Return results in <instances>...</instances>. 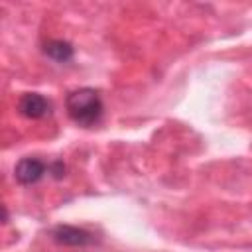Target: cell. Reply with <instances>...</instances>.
Instances as JSON below:
<instances>
[{"label": "cell", "mask_w": 252, "mask_h": 252, "mask_svg": "<svg viewBox=\"0 0 252 252\" xmlns=\"http://www.w3.org/2000/svg\"><path fill=\"white\" fill-rule=\"evenodd\" d=\"M65 108H67L69 118L75 124L85 126V128H91V126H94L100 120L102 110H104V104H102L100 94L94 89L83 87V89L71 91L67 94Z\"/></svg>", "instance_id": "cell-1"}, {"label": "cell", "mask_w": 252, "mask_h": 252, "mask_svg": "<svg viewBox=\"0 0 252 252\" xmlns=\"http://www.w3.org/2000/svg\"><path fill=\"white\" fill-rule=\"evenodd\" d=\"M51 238L61 246H73V248H81V246H89V244L96 242V238L91 230L81 228V226H73V224L53 226L51 228Z\"/></svg>", "instance_id": "cell-2"}, {"label": "cell", "mask_w": 252, "mask_h": 252, "mask_svg": "<svg viewBox=\"0 0 252 252\" xmlns=\"http://www.w3.org/2000/svg\"><path fill=\"white\" fill-rule=\"evenodd\" d=\"M18 110L24 118H30V120H39L43 118L45 114H49L51 110V104L49 100L39 94V93H26L20 96L18 100Z\"/></svg>", "instance_id": "cell-3"}, {"label": "cell", "mask_w": 252, "mask_h": 252, "mask_svg": "<svg viewBox=\"0 0 252 252\" xmlns=\"http://www.w3.org/2000/svg\"><path fill=\"white\" fill-rule=\"evenodd\" d=\"M45 163L37 158H22L14 167V177L20 185H33L45 175Z\"/></svg>", "instance_id": "cell-4"}, {"label": "cell", "mask_w": 252, "mask_h": 252, "mask_svg": "<svg viewBox=\"0 0 252 252\" xmlns=\"http://www.w3.org/2000/svg\"><path fill=\"white\" fill-rule=\"evenodd\" d=\"M43 53L57 63H67L73 59L75 47L65 39H49L43 43Z\"/></svg>", "instance_id": "cell-5"}, {"label": "cell", "mask_w": 252, "mask_h": 252, "mask_svg": "<svg viewBox=\"0 0 252 252\" xmlns=\"http://www.w3.org/2000/svg\"><path fill=\"white\" fill-rule=\"evenodd\" d=\"M47 169H49V173H51L55 179H61V177L65 175V163H63L61 159H55Z\"/></svg>", "instance_id": "cell-6"}]
</instances>
